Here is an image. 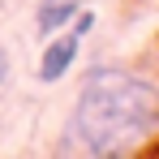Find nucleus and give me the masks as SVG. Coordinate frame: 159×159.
<instances>
[{"instance_id": "obj_3", "label": "nucleus", "mask_w": 159, "mask_h": 159, "mask_svg": "<svg viewBox=\"0 0 159 159\" xmlns=\"http://www.w3.org/2000/svg\"><path fill=\"white\" fill-rule=\"evenodd\" d=\"M73 9H78V0H43V4H39V13H34V26H39V34H52V30H60L69 17H73Z\"/></svg>"}, {"instance_id": "obj_4", "label": "nucleus", "mask_w": 159, "mask_h": 159, "mask_svg": "<svg viewBox=\"0 0 159 159\" xmlns=\"http://www.w3.org/2000/svg\"><path fill=\"white\" fill-rule=\"evenodd\" d=\"M9 78V56H4V48H0V82Z\"/></svg>"}, {"instance_id": "obj_2", "label": "nucleus", "mask_w": 159, "mask_h": 159, "mask_svg": "<svg viewBox=\"0 0 159 159\" xmlns=\"http://www.w3.org/2000/svg\"><path fill=\"white\" fill-rule=\"evenodd\" d=\"M90 13H82L78 17V26L69 30V34H56L52 43L43 48V56H39V82L43 86H52V82H60L69 69H73V60H78V52H82V34L90 30Z\"/></svg>"}, {"instance_id": "obj_1", "label": "nucleus", "mask_w": 159, "mask_h": 159, "mask_svg": "<svg viewBox=\"0 0 159 159\" xmlns=\"http://www.w3.org/2000/svg\"><path fill=\"white\" fill-rule=\"evenodd\" d=\"M159 125V90L129 69H90L69 133L86 155H129Z\"/></svg>"}]
</instances>
